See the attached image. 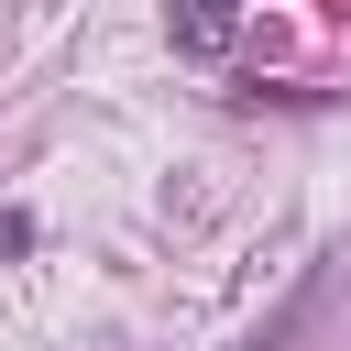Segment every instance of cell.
I'll return each mask as SVG.
<instances>
[{
	"instance_id": "1",
	"label": "cell",
	"mask_w": 351,
	"mask_h": 351,
	"mask_svg": "<svg viewBox=\"0 0 351 351\" xmlns=\"http://www.w3.org/2000/svg\"><path fill=\"white\" fill-rule=\"evenodd\" d=\"M230 33H241V22H230V11H176V44H186V55H219V44H230Z\"/></svg>"
},
{
	"instance_id": "2",
	"label": "cell",
	"mask_w": 351,
	"mask_h": 351,
	"mask_svg": "<svg viewBox=\"0 0 351 351\" xmlns=\"http://www.w3.org/2000/svg\"><path fill=\"white\" fill-rule=\"evenodd\" d=\"M0 252H33V219L22 208H0Z\"/></svg>"
}]
</instances>
